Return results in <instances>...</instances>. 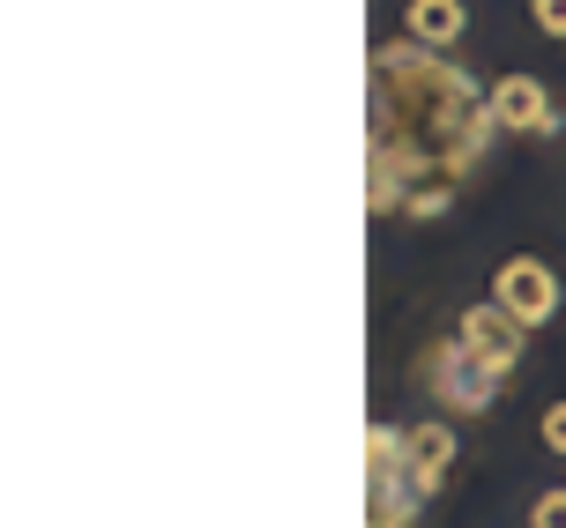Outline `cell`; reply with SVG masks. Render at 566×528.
Wrapping results in <instances>:
<instances>
[{
    "label": "cell",
    "mask_w": 566,
    "mask_h": 528,
    "mask_svg": "<svg viewBox=\"0 0 566 528\" xmlns=\"http://www.w3.org/2000/svg\"><path fill=\"white\" fill-rule=\"evenodd\" d=\"M492 135L484 89L448 53L410 38L373 45V217H448Z\"/></svg>",
    "instance_id": "6da1fadb"
},
{
    "label": "cell",
    "mask_w": 566,
    "mask_h": 528,
    "mask_svg": "<svg viewBox=\"0 0 566 528\" xmlns=\"http://www.w3.org/2000/svg\"><path fill=\"white\" fill-rule=\"evenodd\" d=\"M418 380L432 388V402H440L448 418H484V410L507 394L514 372H500L492 358H478L462 335H440V342H424V350H418Z\"/></svg>",
    "instance_id": "7a4b0ae2"
},
{
    "label": "cell",
    "mask_w": 566,
    "mask_h": 528,
    "mask_svg": "<svg viewBox=\"0 0 566 528\" xmlns=\"http://www.w3.org/2000/svg\"><path fill=\"white\" fill-rule=\"evenodd\" d=\"M366 492H373V506H366V528H410L418 521V506L432 499L418 476H410V462H402V424H373L366 432Z\"/></svg>",
    "instance_id": "3957f363"
},
{
    "label": "cell",
    "mask_w": 566,
    "mask_h": 528,
    "mask_svg": "<svg viewBox=\"0 0 566 528\" xmlns=\"http://www.w3.org/2000/svg\"><path fill=\"white\" fill-rule=\"evenodd\" d=\"M492 298L522 320V328L537 335L544 320H559V276H552V261H537V253H514V261H500L492 268Z\"/></svg>",
    "instance_id": "277c9868"
},
{
    "label": "cell",
    "mask_w": 566,
    "mask_h": 528,
    "mask_svg": "<svg viewBox=\"0 0 566 528\" xmlns=\"http://www.w3.org/2000/svg\"><path fill=\"white\" fill-rule=\"evenodd\" d=\"M484 105H492V127L500 135H522V141H544L559 135V105L537 75H492L484 83Z\"/></svg>",
    "instance_id": "5b68a950"
},
{
    "label": "cell",
    "mask_w": 566,
    "mask_h": 528,
    "mask_svg": "<svg viewBox=\"0 0 566 528\" xmlns=\"http://www.w3.org/2000/svg\"><path fill=\"white\" fill-rule=\"evenodd\" d=\"M454 335H462V342H470L478 358H492L500 372H514V365L530 358V328H522V320H514V313L500 306V298H484V306H470L462 320H454Z\"/></svg>",
    "instance_id": "8992f818"
},
{
    "label": "cell",
    "mask_w": 566,
    "mask_h": 528,
    "mask_svg": "<svg viewBox=\"0 0 566 528\" xmlns=\"http://www.w3.org/2000/svg\"><path fill=\"white\" fill-rule=\"evenodd\" d=\"M454 454H462V440H454V424H440V418L402 432V462H410V476H418L424 492H440V484H448Z\"/></svg>",
    "instance_id": "52a82bcc"
},
{
    "label": "cell",
    "mask_w": 566,
    "mask_h": 528,
    "mask_svg": "<svg viewBox=\"0 0 566 528\" xmlns=\"http://www.w3.org/2000/svg\"><path fill=\"white\" fill-rule=\"evenodd\" d=\"M462 30H470V8H462V0H410V8H402V38L424 45V53H454Z\"/></svg>",
    "instance_id": "ba28073f"
},
{
    "label": "cell",
    "mask_w": 566,
    "mask_h": 528,
    "mask_svg": "<svg viewBox=\"0 0 566 528\" xmlns=\"http://www.w3.org/2000/svg\"><path fill=\"white\" fill-rule=\"evenodd\" d=\"M530 528H566V484H559V492H544V499L530 506Z\"/></svg>",
    "instance_id": "9c48e42d"
},
{
    "label": "cell",
    "mask_w": 566,
    "mask_h": 528,
    "mask_svg": "<svg viewBox=\"0 0 566 528\" xmlns=\"http://www.w3.org/2000/svg\"><path fill=\"white\" fill-rule=\"evenodd\" d=\"M530 23H537V30H552V38L566 45V0H530Z\"/></svg>",
    "instance_id": "30bf717a"
},
{
    "label": "cell",
    "mask_w": 566,
    "mask_h": 528,
    "mask_svg": "<svg viewBox=\"0 0 566 528\" xmlns=\"http://www.w3.org/2000/svg\"><path fill=\"white\" fill-rule=\"evenodd\" d=\"M544 446H552V454H566V402H552V410H544Z\"/></svg>",
    "instance_id": "8fae6325"
}]
</instances>
